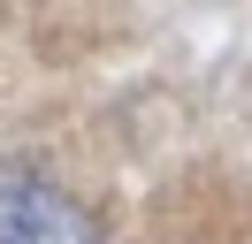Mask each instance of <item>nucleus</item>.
<instances>
[{
	"label": "nucleus",
	"mask_w": 252,
	"mask_h": 244,
	"mask_svg": "<svg viewBox=\"0 0 252 244\" xmlns=\"http://www.w3.org/2000/svg\"><path fill=\"white\" fill-rule=\"evenodd\" d=\"M0 244H99V221L31 168H0Z\"/></svg>",
	"instance_id": "f257e3e1"
}]
</instances>
